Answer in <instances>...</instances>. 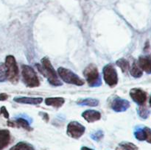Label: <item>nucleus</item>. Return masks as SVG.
<instances>
[{
	"label": "nucleus",
	"instance_id": "obj_1",
	"mask_svg": "<svg viewBox=\"0 0 151 150\" xmlns=\"http://www.w3.org/2000/svg\"><path fill=\"white\" fill-rule=\"evenodd\" d=\"M36 67L40 73L48 79L49 82L54 86L62 85L61 81L59 79L55 70L53 68L51 62L47 57H44L41 63L36 64Z\"/></svg>",
	"mask_w": 151,
	"mask_h": 150
},
{
	"label": "nucleus",
	"instance_id": "obj_2",
	"mask_svg": "<svg viewBox=\"0 0 151 150\" xmlns=\"http://www.w3.org/2000/svg\"><path fill=\"white\" fill-rule=\"evenodd\" d=\"M22 75L23 82L29 88L39 86L40 82L35 70L27 65L22 66Z\"/></svg>",
	"mask_w": 151,
	"mask_h": 150
},
{
	"label": "nucleus",
	"instance_id": "obj_3",
	"mask_svg": "<svg viewBox=\"0 0 151 150\" xmlns=\"http://www.w3.org/2000/svg\"><path fill=\"white\" fill-rule=\"evenodd\" d=\"M83 75L90 87H99L101 85L102 80L97 66L93 63L88 65L83 71Z\"/></svg>",
	"mask_w": 151,
	"mask_h": 150
},
{
	"label": "nucleus",
	"instance_id": "obj_4",
	"mask_svg": "<svg viewBox=\"0 0 151 150\" xmlns=\"http://www.w3.org/2000/svg\"><path fill=\"white\" fill-rule=\"evenodd\" d=\"M4 64L7 69V79L13 84L17 83L19 78V68L15 57L13 55L7 56Z\"/></svg>",
	"mask_w": 151,
	"mask_h": 150
},
{
	"label": "nucleus",
	"instance_id": "obj_5",
	"mask_svg": "<svg viewBox=\"0 0 151 150\" xmlns=\"http://www.w3.org/2000/svg\"><path fill=\"white\" fill-rule=\"evenodd\" d=\"M58 73L62 80L66 83L79 85V86L84 84V81L79 76L66 68L60 67L58 69Z\"/></svg>",
	"mask_w": 151,
	"mask_h": 150
},
{
	"label": "nucleus",
	"instance_id": "obj_6",
	"mask_svg": "<svg viewBox=\"0 0 151 150\" xmlns=\"http://www.w3.org/2000/svg\"><path fill=\"white\" fill-rule=\"evenodd\" d=\"M103 78L108 85L114 88L118 83V75L116 69L112 64H107L103 70Z\"/></svg>",
	"mask_w": 151,
	"mask_h": 150
},
{
	"label": "nucleus",
	"instance_id": "obj_7",
	"mask_svg": "<svg viewBox=\"0 0 151 150\" xmlns=\"http://www.w3.org/2000/svg\"><path fill=\"white\" fill-rule=\"evenodd\" d=\"M86 128L78 121H71L67 126V135L71 138L78 139L84 134Z\"/></svg>",
	"mask_w": 151,
	"mask_h": 150
},
{
	"label": "nucleus",
	"instance_id": "obj_8",
	"mask_svg": "<svg viewBox=\"0 0 151 150\" xmlns=\"http://www.w3.org/2000/svg\"><path fill=\"white\" fill-rule=\"evenodd\" d=\"M135 138L139 141H146L151 144V129L147 126H137L134 131Z\"/></svg>",
	"mask_w": 151,
	"mask_h": 150
},
{
	"label": "nucleus",
	"instance_id": "obj_9",
	"mask_svg": "<svg viewBox=\"0 0 151 150\" xmlns=\"http://www.w3.org/2000/svg\"><path fill=\"white\" fill-rule=\"evenodd\" d=\"M111 107L115 112H124L130 107V102L128 100L116 96L111 103Z\"/></svg>",
	"mask_w": 151,
	"mask_h": 150
},
{
	"label": "nucleus",
	"instance_id": "obj_10",
	"mask_svg": "<svg viewBox=\"0 0 151 150\" xmlns=\"http://www.w3.org/2000/svg\"><path fill=\"white\" fill-rule=\"evenodd\" d=\"M131 99L139 105H143L147 100V94L139 88H133L130 91Z\"/></svg>",
	"mask_w": 151,
	"mask_h": 150
},
{
	"label": "nucleus",
	"instance_id": "obj_11",
	"mask_svg": "<svg viewBox=\"0 0 151 150\" xmlns=\"http://www.w3.org/2000/svg\"><path fill=\"white\" fill-rule=\"evenodd\" d=\"M82 116L88 123H93L101 119V113L94 110H87L82 113Z\"/></svg>",
	"mask_w": 151,
	"mask_h": 150
},
{
	"label": "nucleus",
	"instance_id": "obj_12",
	"mask_svg": "<svg viewBox=\"0 0 151 150\" xmlns=\"http://www.w3.org/2000/svg\"><path fill=\"white\" fill-rule=\"evenodd\" d=\"M138 64L142 70L147 74H151V54L139 57Z\"/></svg>",
	"mask_w": 151,
	"mask_h": 150
},
{
	"label": "nucleus",
	"instance_id": "obj_13",
	"mask_svg": "<svg viewBox=\"0 0 151 150\" xmlns=\"http://www.w3.org/2000/svg\"><path fill=\"white\" fill-rule=\"evenodd\" d=\"M14 100L16 102L22 103V104H39L42 102L43 99L41 97H15Z\"/></svg>",
	"mask_w": 151,
	"mask_h": 150
},
{
	"label": "nucleus",
	"instance_id": "obj_14",
	"mask_svg": "<svg viewBox=\"0 0 151 150\" xmlns=\"http://www.w3.org/2000/svg\"><path fill=\"white\" fill-rule=\"evenodd\" d=\"M10 142V133L7 129H0V150L4 149Z\"/></svg>",
	"mask_w": 151,
	"mask_h": 150
},
{
	"label": "nucleus",
	"instance_id": "obj_15",
	"mask_svg": "<svg viewBox=\"0 0 151 150\" xmlns=\"http://www.w3.org/2000/svg\"><path fill=\"white\" fill-rule=\"evenodd\" d=\"M8 126H20V127L24 128V129L28 131L32 130V127L29 125L28 121H27L25 119L23 118H19L16 119V121H8Z\"/></svg>",
	"mask_w": 151,
	"mask_h": 150
},
{
	"label": "nucleus",
	"instance_id": "obj_16",
	"mask_svg": "<svg viewBox=\"0 0 151 150\" xmlns=\"http://www.w3.org/2000/svg\"><path fill=\"white\" fill-rule=\"evenodd\" d=\"M64 102L65 99L62 97H50L45 99V104L47 106H52L55 107H60Z\"/></svg>",
	"mask_w": 151,
	"mask_h": 150
},
{
	"label": "nucleus",
	"instance_id": "obj_17",
	"mask_svg": "<svg viewBox=\"0 0 151 150\" xmlns=\"http://www.w3.org/2000/svg\"><path fill=\"white\" fill-rule=\"evenodd\" d=\"M130 72H131V74L135 78L141 77L143 74L142 70L139 67V66L138 63L137 61H134L133 63L132 66H131V69H130Z\"/></svg>",
	"mask_w": 151,
	"mask_h": 150
},
{
	"label": "nucleus",
	"instance_id": "obj_18",
	"mask_svg": "<svg viewBox=\"0 0 151 150\" xmlns=\"http://www.w3.org/2000/svg\"><path fill=\"white\" fill-rule=\"evenodd\" d=\"M10 150H35L32 144L27 142H19L17 144L12 147Z\"/></svg>",
	"mask_w": 151,
	"mask_h": 150
},
{
	"label": "nucleus",
	"instance_id": "obj_19",
	"mask_svg": "<svg viewBox=\"0 0 151 150\" xmlns=\"http://www.w3.org/2000/svg\"><path fill=\"white\" fill-rule=\"evenodd\" d=\"M116 150H139V149L131 142H122L116 147Z\"/></svg>",
	"mask_w": 151,
	"mask_h": 150
},
{
	"label": "nucleus",
	"instance_id": "obj_20",
	"mask_svg": "<svg viewBox=\"0 0 151 150\" xmlns=\"http://www.w3.org/2000/svg\"><path fill=\"white\" fill-rule=\"evenodd\" d=\"M78 104L80 105H87L91 106V107H96L99 104V101L96 99H81L78 101Z\"/></svg>",
	"mask_w": 151,
	"mask_h": 150
},
{
	"label": "nucleus",
	"instance_id": "obj_21",
	"mask_svg": "<svg viewBox=\"0 0 151 150\" xmlns=\"http://www.w3.org/2000/svg\"><path fill=\"white\" fill-rule=\"evenodd\" d=\"M116 65L119 66L121 69L123 73H126V72L128 71V70L130 69V65L129 62L125 58H120L116 62Z\"/></svg>",
	"mask_w": 151,
	"mask_h": 150
},
{
	"label": "nucleus",
	"instance_id": "obj_22",
	"mask_svg": "<svg viewBox=\"0 0 151 150\" xmlns=\"http://www.w3.org/2000/svg\"><path fill=\"white\" fill-rule=\"evenodd\" d=\"M138 113H139V116L140 117L145 119L148 117L149 114H150V112H149L147 107L143 104V105H140V107H139Z\"/></svg>",
	"mask_w": 151,
	"mask_h": 150
},
{
	"label": "nucleus",
	"instance_id": "obj_23",
	"mask_svg": "<svg viewBox=\"0 0 151 150\" xmlns=\"http://www.w3.org/2000/svg\"><path fill=\"white\" fill-rule=\"evenodd\" d=\"M7 79V69L5 64L0 63V82H4Z\"/></svg>",
	"mask_w": 151,
	"mask_h": 150
},
{
	"label": "nucleus",
	"instance_id": "obj_24",
	"mask_svg": "<svg viewBox=\"0 0 151 150\" xmlns=\"http://www.w3.org/2000/svg\"><path fill=\"white\" fill-rule=\"evenodd\" d=\"M104 136V133L102 130H97L91 135V138L95 141H100Z\"/></svg>",
	"mask_w": 151,
	"mask_h": 150
},
{
	"label": "nucleus",
	"instance_id": "obj_25",
	"mask_svg": "<svg viewBox=\"0 0 151 150\" xmlns=\"http://www.w3.org/2000/svg\"><path fill=\"white\" fill-rule=\"evenodd\" d=\"M1 114H2L6 119H8L9 117V113L7 112V109H6L5 107H1Z\"/></svg>",
	"mask_w": 151,
	"mask_h": 150
},
{
	"label": "nucleus",
	"instance_id": "obj_26",
	"mask_svg": "<svg viewBox=\"0 0 151 150\" xmlns=\"http://www.w3.org/2000/svg\"><path fill=\"white\" fill-rule=\"evenodd\" d=\"M7 98H8V96H7V94H4V93L0 94V101H4Z\"/></svg>",
	"mask_w": 151,
	"mask_h": 150
},
{
	"label": "nucleus",
	"instance_id": "obj_27",
	"mask_svg": "<svg viewBox=\"0 0 151 150\" xmlns=\"http://www.w3.org/2000/svg\"><path fill=\"white\" fill-rule=\"evenodd\" d=\"M81 150H94V149H90V148H88V147H86V146H83L82 148H81Z\"/></svg>",
	"mask_w": 151,
	"mask_h": 150
},
{
	"label": "nucleus",
	"instance_id": "obj_28",
	"mask_svg": "<svg viewBox=\"0 0 151 150\" xmlns=\"http://www.w3.org/2000/svg\"><path fill=\"white\" fill-rule=\"evenodd\" d=\"M150 106H151V96H150Z\"/></svg>",
	"mask_w": 151,
	"mask_h": 150
}]
</instances>
